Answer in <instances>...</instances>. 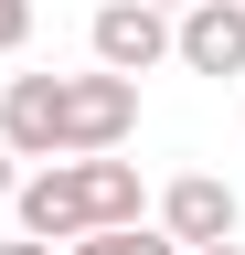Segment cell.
<instances>
[{
    "mask_svg": "<svg viewBox=\"0 0 245 255\" xmlns=\"http://www.w3.org/2000/svg\"><path fill=\"white\" fill-rule=\"evenodd\" d=\"M128 128H139V75H117V64L64 75V159L75 149H117Z\"/></svg>",
    "mask_w": 245,
    "mask_h": 255,
    "instance_id": "1",
    "label": "cell"
},
{
    "mask_svg": "<svg viewBox=\"0 0 245 255\" xmlns=\"http://www.w3.org/2000/svg\"><path fill=\"white\" fill-rule=\"evenodd\" d=\"M0 138H11V159H64V75L0 85Z\"/></svg>",
    "mask_w": 245,
    "mask_h": 255,
    "instance_id": "2",
    "label": "cell"
},
{
    "mask_svg": "<svg viewBox=\"0 0 245 255\" xmlns=\"http://www.w3.org/2000/svg\"><path fill=\"white\" fill-rule=\"evenodd\" d=\"M171 53L192 75H245V0H181L171 11Z\"/></svg>",
    "mask_w": 245,
    "mask_h": 255,
    "instance_id": "3",
    "label": "cell"
},
{
    "mask_svg": "<svg viewBox=\"0 0 245 255\" xmlns=\"http://www.w3.org/2000/svg\"><path fill=\"white\" fill-rule=\"evenodd\" d=\"M11 213H21V234H43V245H75L85 223H96V213H85V170H75V159H43L32 181H11Z\"/></svg>",
    "mask_w": 245,
    "mask_h": 255,
    "instance_id": "4",
    "label": "cell"
},
{
    "mask_svg": "<svg viewBox=\"0 0 245 255\" xmlns=\"http://www.w3.org/2000/svg\"><path fill=\"white\" fill-rule=\"evenodd\" d=\"M96 64H117V75L171 64V11L160 0H96Z\"/></svg>",
    "mask_w": 245,
    "mask_h": 255,
    "instance_id": "5",
    "label": "cell"
},
{
    "mask_svg": "<svg viewBox=\"0 0 245 255\" xmlns=\"http://www.w3.org/2000/svg\"><path fill=\"white\" fill-rule=\"evenodd\" d=\"M235 223H245V202H235V181H213V170H181L160 191V234L171 245H224Z\"/></svg>",
    "mask_w": 245,
    "mask_h": 255,
    "instance_id": "6",
    "label": "cell"
},
{
    "mask_svg": "<svg viewBox=\"0 0 245 255\" xmlns=\"http://www.w3.org/2000/svg\"><path fill=\"white\" fill-rule=\"evenodd\" d=\"M75 170H85V213L96 223H139V170L117 149H75Z\"/></svg>",
    "mask_w": 245,
    "mask_h": 255,
    "instance_id": "7",
    "label": "cell"
},
{
    "mask_svg": "<svg viewBox=\"0 0 245 255\" xmlns=\"http://www.w3.org/2000/svg\"><path fill=\"white\" fill-rule=\"evenodd\" d=\"M64 255H181V245L160 234V223H85Z\"/></svg>",
    "mask_w": 245,
    "mask_h": 255,
    "instance_id": "8",
    "label": "cell"
},
{
    "mask_svg": "<svg viewBox=\"0 0 245 255\" xmlns=\"http://www.w3.org/2000/svg\"><path fill=\"white\" fill-rule=\"evenodd\" d=\"M21 43H32V0H0V64H11Z\"/></svg>",
    "mask_w": 245,
    "mask_h": 255,
    "instance_id": "9",
    "label": "cell"
},
{
    "mask_svg": "<svg viewBox=\"0 0 245 255\" xmlns=\"http://www.w3.org/2000/svg\"><path fill=\"white\" fill-rule=\"evenodd\" d=\"M11 181H21V170H11V138H0V213H11Z\"/></svg>",
    "mask_w": 245,
    "mask_h": 255,
    "instance_id": "10",
    "label": "cell"
},
{
    "mask_svg": "<svg viewBox=\"0 0 245 255\" xmlns=\"http://www.w3.org/2000/svg\"><path fill=\"white\" fill-rule=\"evenodd\" d=\"M0 255H64V245H43V234H21V245H0Z\"/></svg>",
    "mask_w": 245,
    "mask_h": 255,
    "instance_id": "11",
    "label": "cell"
},
{
    "mask_svg": "<svg viewBox=\"0 0 245 255\" xmlns=\"http://www.w3.org/2000/svg\"><path fill=\"white\" fill-rule=\"evenodd\" d=\"M181 255H245V245H235V234H224V245H181Z\"/></svg>",
    "mask_w": 245,
    "mask_h": 255,
    "instance_id": "12",
    "label": "cell"
},
{
    "mask_svg": "<svg viewBox=\"0 0 245 255\" xmlns=\"http://www.w3.org/2000/svg\"><path fill=\"white\" fill-rule=\"evenodd\" d=\"M160 11H181V0H160Z\"/></svg>",
    "mask_w": 245,
    "mask_h": 255,
    "instance_id": "13",
    "label": "cell"
}]
</instances>
